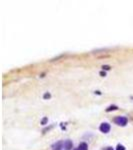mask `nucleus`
Instances as JSON below:
<instances>
[{
	"instance_id": "obj_1",
	"label": "nucleus",
	"mask_w": 133,
	"mask_h": 150,
	"mask_svg": "<svg viewBox=\"0 0 133 150\" xmlns=\"http://www.w3.org/2000/svg\"><path fill=\"white\" fill-rule=\"evenodd\" d=\"M114 122H115V124H117L119 126H125L127 124V118L124 116H118L114 119Z\"/></svg>"
},
{
	"instance_id": "obj_2",
	"label": "nucleus",
	"mask_w": 133,
	"mask_h": 150,
	"mask_svg": "<svg viewBox=\"0 0 133 150\" xmlns=\"http://www.w3.org/2000/svg\"><path fill=\"white\" fill-rule=\"evenodd\" d=\"M110 129H111V126H110V124L107 123V122L101 123V125L99 127V130H100L102 133H108L109 131H110Z\"/></svg>"
},
{
	"instance_id": "obj_3",
	"label": "nucleus",
	"mask_w": 133,
	"mask_h": 150,
	"mask_svg": "<svg viewBox=\"0 0 133 150\" xmlns=\"http://www.w3.org/2000/svg\"><path fill=\"white\" fill-rule=\"evenodd\" d=\"M64 146V141H57L56 143L53 144L52 150H60Z\"/></svg>"
},
{
	"instance_id": "obj_4",
	"label": "nucleus",
	"mask_w": 133,
	"mask_h": 150,
	"mask_svg": "<svg viewBox=\"0 0 133 150\" xmlns=\"http://www.w3.org/2000/svg\"><path fill=\"white\" fill-rule=\"evenodd\" d=\"M64 148H66L67 150H70V149H72L73 148V143H72V141L71 140H65L64 141V146H63Z\"/></svg>"
},
{
	"instance_id": "obj_5",
	"label": "nucleus",
	"mask_w": 133,
	"mask_h": 150,
	"mask_svg": "<svg viewBox=\"0 0 133 150\" xmlns=\"http://www.w3.org/2000/svg\"><path fill=\"white\" fill-rule=\"evenodd\" d=\"M78 150H88V145L85 143V142H82L78 145Z\"/></svg>"
},
{
	"instance_id": "obj_6",
	"label": "nucleus",
	"mask_w": 133,
	"mask_h": 150,
	"mask_svg": "<svg viewBox=\"0 0 133 150\" xmlns=\"http://www.w3.org/2000/svg\"><path fill=\"white\" fill-rule=\"evenodd\" d=\"M117 109H118V107H117L116 105H110L108 108L106 109V111L109 112V111H111V110H117Z\"/></svg>"
},
{
	"instance_id": "obj_7",
	"label": "nucleus",
	"mask_w": 133,
	"mask_h": 150,
	"mask_svg": "<svg viewBox=\"0 0 133 150\" xmlns=\"http://www.w3.org/2000/svg\"><path fill=\"white\" fill-rule=\"evenodd\" d=\"M50 97H51V94H50L49 92H46L44 95H43V98H44V99H49Z\"/></svg>"
},
{
	"instance_id": "obj_8",
	"label": "nucleus",
	"mask_w": 133,
	"mask_h": 150,
	"mask_svg": "<svg viewBox=\"0 0 133 150\" xmlns=\"http://www.w3.org/2000/svg\"><path fill=\"white\" fill-rule=\"evenodd\" d=\"M116 150H125V147L122 144H118L117 147H116Z\"/></svg>"
},
{
	"instance_id": "obj_9",
	"label": "nucleus",
	"mask_w": 133,
	"mask_h": 150,
	"mask_svg": "<svg viewBox=\"0 0 133 150\" xmlns=\"http://www.w3.org/2000/svg\"><path fill=\"white\" fill-rule=\"evenodd\" d=\"M47 121H48V118H47V117H44V118L42 119V121H41V124H42V125H45Z\"/></svg>"
},
{
	"instance_id": "obj_10",
	"label": "nucleus",
	"mask_w": 133,
	"mask_h": 150,
	"mask_svg": "<svg viewBox=\"0 0 133 150\" xmlns=\"http://www.w3.org/2000/svg\"><path fill=\"white\" fill-rule=\"evenodd\" d=\"M102 69L104 70H109L110 69V66H108V65H103V66H102Z\"/></svg>"
},
{
	"instance_id": "obj_11",
	"label": "nucleus",
	"mask_w": 133,
	"mask_h": 150,
	"mask_svg": "<svg viewBox=\"0 0 133 150\" xmlns=\"http://www.w3.org/2000/svg\"><path fill=\"white\" fill-rule=\"evenodd\" d=\"M100 75L104 77V76H106V73H105V72H103V71H101V72H100Z\"/></svg>"
},
{
	"instance_id": "obj_12",
	"label": "nucleus",
	"mask_w": 133,
	"mask_h": 150,
	"mask_svg": "<svg viewBox=\"0 0 133 150\" xmlns=\"http://www.w3.org/2000/svg\"><path fill=\"white\" fill-rule=\"evenodd\" d=\"M106 150H113V148H112V147H107Z\"/></svg>"
},
{
	"instance_id": "obj_13",
	"label": "nucleus",
	"mask_w": 133,
	"mask_h": 150,
	"mask_svg": "<svg viewBox=\"0 0 133 150\" xmlns=\"http://www.w3.org/2000/svg\"><path fill=\"white\" fill-rule=\"evenodd\" d=\"M73 150H78V149H77V148H74V149H73Z\"/></svg>"
}]
</instances>
